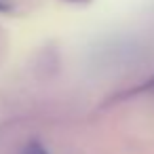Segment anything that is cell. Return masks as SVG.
<instances>
[{
	"label": "cell",
	"mask_w": 154,
	"mask_h": 154,
	"mask_svg": "<svg viewBox=\"0 0 154 154\" xmlns=\"http://www.w3.org/2000/svg\"><path fill=\"white\" fill-rule=\"evenodd\" d=\"M21 154H49V150H47L40 141H36V139H34V141H30V143L23 148V152H21Z\"/></svg>",
	"instance_id": "6da1fadb"
},
{
	"label": "cell",
	"mask_w": 154,
	"mask_h": 154,
	"mask_svg": "<svg viewBox=\"0 0 154 154\" xmlns=\"http://www.w3.org/2000/svg\"><path fill=\"white\" fill-rule=\"evenodd\" d=\"M9 11V5L7 2H2V0H0V13H7Z\"/></svg>",
	"instance_id": "7a4b0ae2"
}]
</instances>
